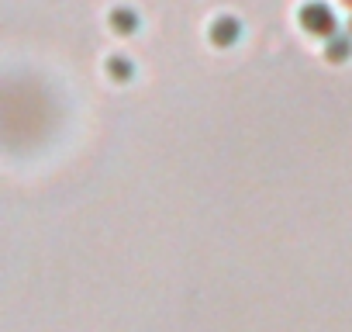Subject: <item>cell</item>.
I'll return each instance as SVG.
<instances>
[{"label": "cell", "mask_w": 352, "mask_h": 332, "mask_svg": "<svg viewBox=\"0 0 352 332\" xmlns=\"http://www.w3.org/2000/svg\"><path fill=\"white\" fill-rule=\"evenodd\" d=\"M104 70H107V76L114 80V83H128L131 76H135V66H131V59L128 56H111L107 63H104Z\"/></svg>", "instance_id": "obj_5"}, {"label": "cell", "mask_w": 352, "mask_h": 332, "mask_svg": "<svg viewBox=\"0 0 352 332\" xmlns=\"http://www.w3.org/2000/svg\"><path fill=\"white\" fill-rule=\"evenodd\" d=\"M352 56V35H331V39H324V59L328 63H345Z\"/></svg>", "instance_id": "obj_4"}, {"label": "cell", "mask_w": 352, "mask_h": 332, "mask_svg": "<svg viewBox=\"0 0 352 332\" xmlns=\"http://www.w3.org/2000/svg\"><path fill=\"white\" fill-rule=\"evenodd\" d=\"M107 25H111L118 35H135V32L142 28V18H138V11H135V8L121 4V8H114V11L107 14Z\"/></svg>", "instance_id": "obj_3"}, {"label": "cell", "mask_w": 352, "mask_h": 332, "mask_svg": "<svg viewBox=\"0 0 352 332\" xmlns=\"http://www.w3.org/2000/svg\"><path fill=\"white\" fill-rule=\"evenodd\" d=\"M349 35H352V18H349Z\"/></svg>", "instance_id": "obj_6"}, {"label": "cell", "mask_w": 352, "mask_h": 332, "mask_svg": "<svg viewBox=\"0 0 352 332\" xmlns=\"http://www.w3.org/2000/svg\"><path fill=\"white\" fill-rule=\"evenodd\" d=\"M208 39H211V45H214V49H232V45L242 39V21H239V18H232V14H221V18H214V21H211Z\"/></svg>", "instance_id": "obj_2"}, {"label": "cell", "mask_w": 352, "mask_h": 332, "mask_svg": "<svg viewBox=\"0 0 352 332\" xmlns=\"http://www.w3.org/2000/svg\"><path fill=\"white\" fill-rule=\"evenodd\" d=\"M297 21H300V28L307 35H318V39L338 35V18H335L331 4H324V0H307V4H300Z\"/></svg>", "instance_id": "obj_1"}]
</instances>
